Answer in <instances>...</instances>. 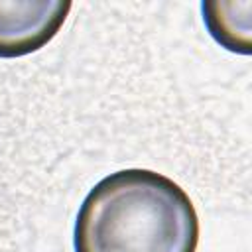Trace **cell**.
<instances>
[{
    "label": "cell",
    "instance_id": "7a4b0ae2",
    "mask_svg": "<svg viewBox=\"0 0 252 252\" xmlns=\"http://www.w3.org/2000/svg\"><path fill=\"white\" fill-rule=\"evenodd\" d=\"M71 2L0 0V57H22L41 49L61 30Z\"/></svg>",
    "mask_w": 252,
    "mask_h": 252
},
{
    "label": "cell",
    "instance_id": "6da1fadb",
    "mask_svg": "<svg viewBox=\"0 0 252 252\" xmlns=\"http://www.w3.org/2000/svg\"><path fill=\"white\" fill-rule=\"evenodd\" d=\"M75 252H195L199 219L189 195L152 169H122L85 197Z\"/></svg>",
    "mask_w": 252,
    "mask_h": 252
}]
</instances>
